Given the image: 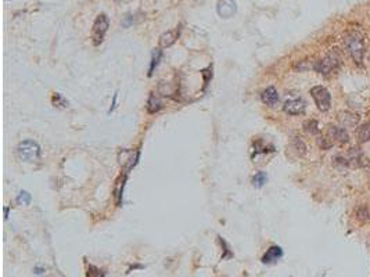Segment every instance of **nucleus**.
<instances>
[{
  "label": "nucleus",
  "mask_w": 370,
  "mask_h": 277,
  "mask_svg": "<svg viewBox=\"0 0 370 277\" xmlns=\"http://www.w3.org/2000/svg\"><path fill=\"white\" fill-rule=\"evenodd\" d=\"M306 108V103L303 99H293L284 103L283 109L284 112H287L288 115H300L304 114V111Z\"/></svg>",
  "instance_id": "6e6552de"
},
{
  "label": "nucleus",
  "mask_w": 370,
  "mask_h": 277,
  "mask_svg": "<svg viewBox=\"0 0 370 277\" xmlns=\"http://www.w3.org/2000/svg\"><path fill=\"white\" fill-rule=\"evenodd\" d=\"M340 65V57L336 53H328L326 57H323L319 61H316V64L313 65V68L322 74V75H328L333 71H336Z\"/></svg>",
  "instance_id": "39448f33"
},
{
  "label": "nucleus",
  "mask_w": 370,
  "mask_h": 277,
  "mask_svg": "<svg viewBox=\"0 0 370 277\" xmlns=\"http://www.w3.org/2000/svg\"><path fill=\"white\" fill-rule=\"evenodd\" d=\"M17 204H24V205H28L29 202H31V194L26 193V192H21V193L18 194L17 197Z\"/></svg>",
  "instance_id": "4be33fe9"
},
{
  "label": "nucleus",
  "mask_w": 370,
  "mask_h": 277,
  "mask_svg": "<svg viewBox=\"0 0 370 277\" xmlns=\"http://www.w3.org/2000/svg\"><path fill=\"white\" fill-rule=\"evenodd\" d=\"M368 172H369V173H370V167H369V168H368Z\"/></svg>",
  "instance_id": "cd10ccee"
},
{
  "label": "nucleus",
  "mask_w": 370,
  "mask_h": 277,
  "mask_svg": "<svg viewBox=\"0 0 370 277\" xmlns=\"http://www.w3.org/2000/svg\"><path fill=\"white\" fill-rule=\"evenodd\" d=\"M345 158L348 161V167H361L363 165V152L361 151V149H356V147H352L349 149Z\"/></svg>",
  "instance_id": "9b49d317"
},
{
  "label": "nucleus",
  "mask_w": 370,
  "mask_h": 277,
  "mask_svg": "<svg viewBox=\"0 0 370 277\" xmlns=\"http://www.w3.org/2000/svg\"><path fill=\"white\" fill-rule=\"evenodd\" d=\"M311 96L315 100L316 107L322 112H326L331 106V94L325 86H313L311 89Z\"/></svg>",
  "instance_id": "20e7f679"
},
{
  "label": "nucleus",
  "mask_w": 370,
  "mask_h": 277,
  "mask_svg": "<svg viewBox=\"0 0 370 277\" xmlns=\"http://www.w3.org/2000/svg\"><path fill=\"white\" fill-rule=\"evenodd\" d=\"M356 218L359 219V220H369L370 219V212H369V208L368 207H365V205H362V207H359L358 210H356Z\"/></svg>",
  "instance_id": "412c9836"
},
{
  "label": "nucleus",
  "mask_w": 370,
  "mask_h": 277,
  "mask_svg": "<svg viewBox=\"0 0 370 277\" xmlns=\"http://www.w3.org/2000/svg\"><path fill=\"white\" fill-rule=\"evenodd\" d=\"M266 180H268V176H266V173H265V172H257L253 177L254 187L261 189L262 186L266 183Z\"/></svg>",
  "instance_id": "f3484780"
},
{
  "label": "nucleus",
  "mask_w": 370,
  "mask_h": 277,
  "mask_svg": "<svg viewBox=\"0 0 370 277\" xmlns=\"http://www.w3.org/2000/svg\"><path fill=\"white\" fill-rule=\"evenodd\" d=\"M17 154L25 162H35L41 158V147L34 140H24L18 144Z\"/></svg>",
  "instance_id": "f03ea898"
},
{
  "label": "nucleus",
  "mask_w": 370,
  "mask_h": 277,
  "mask_svg": "<svg viewBox=\"0 0 370 277\" xmlns=\"http://www.w3.org/2000/svg\"><path fill=\"white\" fill-rule=\"evenodd\" d=\"M51 103L54 104V107H59V108H67L68 107V101L65 100L60 93H54V94H53Z\"/></svg>",
  "instance_id": "aec40b11"
},
{
  "label": "nucleus",
  "mask_w": 370,
  "mask_h": 277,
  "mask_svg": "<svg viewBox=\"0 0 370 277\" xmlns=\"http://www.w3.org/2000/svg\"><path fill=\"white\" fill-rule=\"evenodd\" d=\"M217 13L220 18H232L237 13V3L236 0H218Z\"/></svg>",
  "instance_id": "423d86ee"
},
{
  "label": "nucleus",
  "mask_w": 370,
  "mask_h": 277,
  "mask_svg": "<svg viewBox=\"0 0 370 277\" xmlns=\"http://www.w3.org/2000/svg\"><path fill=\"white\" fill-rule=\"evenodd\" d=\"M344 44L353 61L361 65L365 56V42L362 35L356 31H349L344 36Z\"/></svg>",
  "instance_id": "f257e3e1"
},
{
  "label": "nucleus",
  "mask_w": 370,
  "mask_h": 277,
  "mask_svg": "<svg viewBox=\"0 0 370 277\" xmlns=\"http://www.w3.org/2000/svg\"><path fill=\"white\" fill-rule=\"evenodd\" d=\"M162 57V50L161 49H154L152 53V63H150V69H149V76L154 74V69L160 64V60Z\"/></svg>",
  "instance_id": "dca6fc26"
},
{
  "label": "nucleus",
  "mask_w": 370,
  "mask_h": 277,
  "mask_svg": "<svg viewBox=\"0 0 370 277\" xmlns=\"http://www.w3.org/2000/svg\"><path fill=\"white\" fill-rule=\"evenodd\" d=\"M304 129L311 134L319 133V124H318V121H315V119H309V121H306V122L304 124Z\"/></svg>",
  "instance_id": "6ab92c4d"
},
{
  "label": "nucleus",
  "mask_w": 370,
  "mask_h": 277,
  "mask_svg": "<svg viewBox=\"0 0 370 277\" xmlns=\"http://www.w3.org/2000/svg\"><path fill=\"white\" fill-rule=\"evenodd\" d=\"M86 277H106V273H104V270H101L100 268H97L94 265H87Z\"/></svg>",
  "instance_id": "a211bd4d"
},
{
  "label": "nucleus",
  "mask_w": 370,
  "mask_h": 277,
  "mask_svg": "<svg viewBox=\"0 0 370 277\" xmlns=\"http://www.w3.org/2000/svg\"><path fill=\"white\" fill-rule=\"evenodd\" d=\"M109 26V20L106 14H99L92 28V42L94 46H99L104 41V36L107 34Z\"/></svg>",
  "instance_id": "7ed1b4c3"
},
{
  "label": "nucleus",
  "mask_w": 370,
  "mask_h": 277,
  "mask_svg": "<svg viewBox=\"0 0 370 277\" xmlns=\"http://www.w3.org/2000/svg\"><path fill=\"white\" fill-rule=\"evenodd\" d=\"M34 272L36 273V275H43V273H44V269L39 268V266H35Z\"/></svg>",
  "instance_id": "a878e982"
},
{
  "label": "nucleus",
  "mask_w": 370,
  "mask_h": 277,
  "mask_svg": "<svg viewBox=\"0 0 370 277\" xmlns=\"http://www.w3.org/2000/svg\"><path fill=\"white\" fill-rule=\"evenodd\" d=\"M117 97H118V93H115V94H114V99H112V106H111V108H109V114H111V112L114 111V108H115V104H117Z\"/></svg>",
  "instance_id": "393cba45"
},
{
  "label": "nucleus",
  "mask_w": 370,
  "mask_h": 277,
  "mask_svg": "<svg viewBox=\"0 0 370 277\" xmlns=\"http://www.w3.org/2000/svg\"><path fill=\"white\" fill-rule=\"evenodd\" d=\"M294 147L297 151L300 152L301 155H304L305 152H306V146L304 143L303 140H300V139H295L294 140Z\"/></svg>",
  "instance_id": "b1692460"
},
{
  "label": "nucleus",
  "mask_w": 370,
  "mask_h": 277,
  "mask_svg": "<svg viewBox=\"0 0 370 277\" xmlns=\"http://www.w3.org/2000/svg\"><path fill=\"white\" fill-rule=\"evenodd\" d=\"M161 107H162V106H161L160 99H158L154 93H152L150 97H149V101H147V106H146L147 111H149L150 114H155V112L160 111Z\"/></svg>",
  "instance_id": "2eb2a0df"
},
{
  "label": "nucleus",
  "mask_w": 370,
  "mask_h": 277,
  "mask_svg": "<svg viewBox=\"0 0 370 277\" xmlns=\"http://www.w3.org/2000/svg\"><path fill=\"white\" fill-rule=\"evenodd\" d=\"M282 256H283V250L279 245H272L269 250L265 252L261 260L265 265H272V263H276Z\"/></svg>",
  "instance_id": "9d476101"
},
{
  "label": "nucleus",
  "mask_w": 370,
  "mask_h": 277,
  "mask_svg": "<svg viewBox=\"0 0 370 277\" xmlns=\"http://www.w3.org/2000/svg\"><path fill=\"white\" fill-rule=\"evenodd\" d=\"M356 140L358 143H368L370 142V122H366L358 128L356 130Z\"/></svg>",
  "instance_id": "4468645a"
},
{
  "label": "nucleus",
  "mask_w": 370,
  "mask_h": 277,
  "mask_svg": "<svg viewBox=\"0 0 370 277\" xmlns=\"http://www.w3.org/2000/svg\"><path fill=\"white\" fill-rule=\"evenodd\" d=\"M327 137L333 143L337 144H345L348 143V140H349V134L347 132V129L334 125H328Z\"/></svg>",
  "instance_id": "0eeeda50"
},
{
  "label": "nucleus",
  "mask_w": 370,
  "mask_h": 277,
  "mask_svg": "<svg viewBox=\"0 0 370 277\" xmlns=\"http://www.w3.org/2000/svg\"><path fill=\"white\" fill-rule=\"evenodd\" d=\"M177 36H179V31L177 29H174V31H167L160 36V46L167 49V47H171L172 44H175V42L177 41Z\"/></svg>",
  "instance_id": "ddd939ff"
},
{
  "label": "nucleus",
  "mask_w": 370,
  "mask_h": 277,
  "mask_svg": "<svg viewBox=\"0 0 370 277\" xmlns=\"http://www.w3.org/2000/svg\"><path fill=\"white\" fill-rule=\"evenodd\" d=\"M261 99H262V101L266 104V106H269V107H275V106L279 103L278 90H276L273 86H269V87H266V89L262 92Z\"/></svg>",
  "instance_id": "f8f14e48"
},
{
  "label": "nucleus",
  "mask_w": 370,
  "mask_h": 277,
  "mask_svg": "<svg viewBox=\"0 0 370 277\" xmlns=\"http://www.w3.org/2000/svg\"><path fill=\"white\" fill-rule=\"evenodd\" d=\"M359 119H361V117L355 112H351V111H343V112L338 114V122L344 128H355L359 124Z\"/></svg>",
  "instance_id": "1a4fd4ad"
},
{
  "label": "nucleus",
  "mask_w": 370,
  "mask_h": 277,
  "mask_svg": "<svg viewBox=\"0 0 370 277\" xmlns=\"http://www.w3.org/2000/svg\"><path fill=\"white\" fill-rule=\"evenodd\" d=\"M219 241H220V244L223 245V248H225V254L222 255V259H227V258H232L233 256V252L230 251L229 250V245H227V243L222 238V237H219Z\"/></svg>",
  "instance_id": "5701e85b"
},
{
  "label": "nucleus",
  "mask_w": 370,
  "mask_h": 277,
  "mask_svg": "<svg viewBox=\"0 0 370 277\" xmlns=\"http://www.w3.org/2000/svg\"><path fill=\"white\" fill-rule=\"evenodd\" d=\"M4 215H6V219L9 218V208H7V207L4 208Z\"/></svg>",
  "instance_id": "bb28decb"
}]
</instances>
